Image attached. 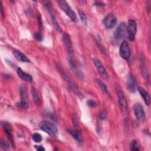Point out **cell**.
<instances>
[{
    "label": "cell",
    "mask_w": 151,
    "mask_h": 151,
    "mask_svg": "<svg viewBox=\"0 0 151 151\" xmlns=\"http://www.w3.org/2000/svg\"><path fill=\"white\" fill-rule=\"evenodd\" d=\"M73 124L74 125V126L76 127H78V122H77V118L76 116H74L73 118Z\"/></svg>",
    "instance_id": "obj_32"
},
{
    "label": "cell",
    "mask_w": 151,
    "mask_h": 151,
    "mask_svg": "<svg viewBox=\"0 0 151 151\" xmlns=\"http://www.w3.org/2000/svg\"><path fill=\"white\" fill-rule=\"evenodd\" d=\"M37 23H38V26L39 28L41 29L42 26V19H41V16L40 14H38L37 15Z\"/></svg>",
    "instance_id": "obj_28"
},
{
    "label": "cell",
    "mask_w": 151,
    "mask_h": 151,
    "mask_svg": "<svg viewBox=\"0 0 151 151\" xmlns=\"http://www.w3.org/2000/svg\"><path fill=\"white\" fill-rule=\"evenodd\" d=\"M2 125L3 127L4 132L8 136V137L9 140H10L13 147H14L15 145H14V137H13V133H12V130L10 124L6 122H2Z\"/></svg>",
    "instance_id": "obj_12"
},
{
    "label": "cell",
    "mask_w": 151,
    "mask_h": 151,
    "mask_svg": "<svg viewBox=\"0 0 151 151\" xmlns=\"http://www.w3.org/2000/svg\"><path fill=\"white\" fill-rule=\"evenodd\" d=\"M63 41L68 55V61H69L70 65L72 68H76V62L74 51L73 49L72 43H71L70 36L68 35V34L64 33L63 34Z\"/></svg>",
    "instance_id": "obj_1"
},
{
    "label": "cell",
    "mask_w": 151,
    "mask_h": 151,
    "mask_svg": "<svg viewBox=\"0 0 151 151\" xmlns=\"http://www.w3.org/2000/svg\"><path fill=\"white\" fill-rule=\"evenodd\" d=\"M141 67H142V73L143 74V76L145 77V79L146 80H148V73H147V71L146 69V63H145V60L143 56H142L141 57Z\"/></svg>",
    "instance_id": "obj_20"
},
{
    "label": "cell",
    "mask_w": 151,
    "mask_h": 151,
    "mask_svg": "<svg viewBox=\"0 0 151 151\" xmlns=\"http://www.w3.org/2000/svg\"><path fill=\"white\" fill-rule=\"evenodd\" d=\"M68 133L70 134L78 142H81L82 141L81 136L79 133V132L77 129H69L67 130Z\"/></svg>",
    "instance_id": "obj_19"
},
{
    "label": "cell",
    "mask_w": 151,
    "mask_h": 151,
    "mask_svg": "<svg viewBox=\"0 0 151 151\" xmlns=\"http://www.w3.org/2000/svg\"><path fill=\"white\" fill-rule=\"evenodd\" d=\"M58 3L60 8L62 9V10L69 17V18L74 22H77L78 21L77 15H76L75 12L73 11V9L71 8V7L69 6L68 4L66 1L63 0L58 1Z\"/></svg>",
    "instance_id": "obj_5"
},
{
    "label": "cell",
    "mask_w": 151,
    "mask_h": 151,
    "mask_svg": "<svg viewBox=\"0 0 151 151\" xmlns=\"http://www.w3.org/2000/svg\"><path fill=\"white\" fill-rule=\"evenodd\" d=\"M129 147H130V150H133V151H138V150H139V147L137 146V142L135 140H132L130 141Z\"/></svg>",
    "instance_id": "obj_24"
},
{
    "label": "cell",
    "mask_w": 151,
    "mask_h": 151,
    "mask_svg": "<svg viewBox=\"0 0 151 151\" xmlns=\"http://www.w3.org/2000/svg\"><path fill=\"white\" fill-rule=\"evenodd\" d=\"M0 143H1V146L2 149H3L4 150H6V149H8L9 148V146L7 144V143L4 139H2V138H1Z\"/></svg>",
    "instance_id": "obj_26"
},
{
    "label": "cell",
    "mask_w": 151,
    "mask_h": 151,
    "mask_svg": "<svg viewBox=\"0 0 151 151\" xmlns=\"http://www.w3.org/2000/svg\"><path fill=\"white\" fill-rule=\"evenodd\" d=\"M97 83L101 89V90L104 93H107V86H106V84L102 80H101L100 79H97Z\"/></svg>",
    "instance_id": "obj_22"
},
{
    "label": "cell",
    "mask_w": 151,
    "mask_h": 151,
    "mask_svg": "<svg viewBox=\"0 0 151 151\" xmlns=\"http://www.w3.org/2000/svg\"><path fill=\"white\" fill-rule=\"evenodd\" d=\"M39 127L41 130L46 132L51 136L57 137L58 136V130L55 125L47 120H43L40 122Z\"/></svg>",
    "instance_id": "obj_2"
},
{
    "label": "cell",
    "mask_w": 151,
    "mask_h": 151,
    "mask_svg": "<svg viewBox=\"0 0 151 151\" xmlns=\"http://www.w3.org/2000/svg\"><path fill=\"white\" fill-rule=\"evenodd\" d=\"M78 12L79 16H80V17L81 18V20L83 25L86 26L87 25V19L86 15L81 10H78Z\"/></svg>",
    "instance_id": "obj_23"
},
{
    "label": "cell",
    "mask_w": 151,
    "mask_h": 151,
    "mask_svg": "<svg viewBox=\"0 0 151 151\" xmlns=\"http://www.w3.org/2000/svg\"><path fill=\"white\" fill-rule=\"evenodd\" d=\"M120 55L124 60H128L130 56V50L129 44L127 41H124L121 44L119 50Z\"/></svg>",
    "instance_id": "obj_9"
},
{
    "label": "cell",
    "mask_w": 151,
    "mask_h": 151,
    "mask_svg": "<svg viewBox=\"0 0 151 151\" xmlns=\"http://www.w3.org/2000/svg\"><path fill=\"white\" fill-rule=\"evenodd\" d=\"M31 94H32V97L35 104L39 105L40 104V98L37 94V93L35 88L33 87L31 88Z\"/></svg>",
    "instance_id": "obj_21"
},
{
    "label": "cell",
    "mask_w": 151,
    "mask_h": 151,
    "mask_svg": "<svg viewBox=\"0 0 151 151\" xmlns=\"http://www.w3.org/2000/svg\"><path fill=\"white\" fill-rule=\"evenodd\" d=\"M99 117L100 120H105L107 117V113L106 111L103 110L100 111L99 114Z\"/></svg>",
    "instance_id": "obj_27"
},
{
    "label": "cell",
    "mask_w": 151,
    "mask_h": 151,
    "mask_svg": "<svg viewBox=\"0 0 151 151\" xmlns=\"http://www.w3.org/2000/svg\"><path fill=\"white\" fill-rule=\"evenodd\" d=\"M93 62H94V64L98 73L100 74L101 77L103 78H104V80H107V78H108L106 68H104V67L103 66L102 63L99 60L96 59V58L93 60Z\"/></svg>",
    "instance_id": "obj_11"
},
{
    "label": "cell",
    "mask_w": 151,
    "mask_h": 151,
    "mask_svg": "<svg viewBox=\"0 0 151 151\" xmlns=\"http://www.w3.org/2000/svg\"><path fill=\"white\" fill-rule=\"evenodd\" d=\"M1 14L3 16H4V13L3 12V7H2V3L1 2Z\"/></svg>",
    "instance_id": "obj_34"
},
{
    "label": "cell",
    "mask_w": 151,
    "mask_h": 151,
    "mask_svg": "<svg viewBox=\"0 0 151 151\" xmlns=\"http://www.w3.org/2000/svg\"><path fill=\"white\" fill-rule=\"evenodd\" d=\"M115 91L118 97V102L122 113H126L128 111V105L123 91L119 84H115Z\"/></svg>",
    "instance_id": "obj_3"
},
{
    "label": "cell",
    "mask_w": 151,
    "mask_h": 151,
    "mask_svg": "<svg viewBox=\"0 0 151 151\" xmlns=\"http://www.w3.org/2000/svg\"><path fill=\"white\" fill-rule=\"evenodd\" d=\"M13 54L15 57V58L19 61L21 62H25L28 63L29 62V60L26 57L25 55H24L23 53H22L21 51L18 50H14L13 51Z\"/></svg>",
    "instance_id": "obj_17"
},
{
    "label": "cell",
    "mask_w": 151,
    "mask_h": 151,
    "mask_svg": "<svg viewBox=\"0 0 151 151\" xmlns=\"http://www.w3.org/2000/svg\"><path fill=\"white\" fill-rule=\"evenodd\" d=\"M60 72L61 73V74L62 75L63 77L64 78V79L67 82V83L68 84L70 88L71 89V90L80 99H83V96L81 94V93L79 89L78 88V87L76 86V85L73 83V81L70 79V78L69 77V76H68V74H67V73H65V71L61 67H60V68H58Z\"/></svg>",
    "instance_id": "obj_4"
},
{
    "label": "cell",
    "mask_w": 151,
    "mask_h": 151,
    "mask_svg": "<svg viewBox=\"0 0 151 151\" xmlns=\"http://www.w3.org/2000/svg\"><path fill=\"white\" fill-rule=\"evenodd\" d=\"M32 140L35 142H36V143H40L42 140L41 135L40 134H39V133H34V134H33V135L32 136Z\"/></svg>",
    "instance_id": "obj_25"
},
{
    "label": "cell",
    "mask_w": 151,
    "mask_h": 151,
    "mask_svg": "<svg viewBox=\"0 0 151 151\" xmlns=\"http://www.w3.org/2000/svg\"><path fill=\"white\" fill-rule=\"evenodd\" d=\"M133 110L136 120L139 122L143 123L146 119V116L143 106L140 103H136L133 106Z\"/></svg>",
    "instance_id": "obj_6"
},
{
    "label": "cell",
    "mask_w": 151,
    "mask_h": 151,
    "mask_svg": "<svg viewBox=\"0 0 151 151\" xmlns=\"http://www.w3.org/2000/svg\"><path fill=\"white\" fill-rule=\"evenodd\" d=\"M138 91L140 96L143 97V100L146 103V104L147 106H149L150 104V97L148 92L145 89H144L141 87H138Z\"/></svg>",
    "instance_id": "obj_15"
},
{
    "label": "cell",
    "mask_w": 151,
    "mask_h": 151,
    "mask_svg": "<svg viewBox=\"0 0 151 151\" xmlns=\"http://www.w3.org/2000/svg\"><path fill=\"white\" fill-rule=\"evenodd\" d=\"M34 38H35V39L37 41H42V34H41V33H40V32H37V33L35 34V35H34Z\"/></svg>",
    "instance_id": "obj_29"
},
{
    "label": "cell",
    "mask_w": 151,
    "mask_h": 151,
    "mask_svg": "<svg viewBox=\"0 0 151 151\" xmlns=\"http://www.w3.org/2000/svg\"><path fill=\"white\" fill-rule=\"evenodd\" d=\"M87 104L88 106H89L90 107H96L97 106L96 103L94 100H87Z\"/></svg>",
    "instance_id": "obj_30"
},
{
    "label": "cell",
    "mask_w": 151,
    "mask_h": 151,
    "mask_svg": "<svg viewBox=\"0 0 151 151\" xmlns=\"http://www.w3.org/2000/svg\"><path fill=\"white\" fill-rule=\"evenodd\" d=\"M127 28L128 37L130 41H133L136 33V24L134 20L130 19Z\"/></svg>",
    "instance_id": "obj_8"
},
{
    "label": "cell",
    "mask_w": 151,
    "mask_h": 151,
    "mask_svg": "<svg viewBox=\"0 0 151 151\" xmlns=\"http://www.w3.org/2000/svg\"><path fill=\"white\" fill-rule=\"evenodd\" d=\"M35 147L37 148V150H39V151H42V150L44 151L45 150L44 147L41 146H35Z\"/></svg>",
    "instance_id": "obj_33"
},
{
    "label": "cell",
    "mask_w": 151,
    "mask_h": 151,
    "mask_svg": "<svg viewBox=\"0 0 151 151\" xmlns=\"http://www.w3.org/2000/svg\"><path fill=\"white\" fill-rule=\"evenodd\" d=\"M127 87L131 92H135L136 90V80L133 74H130L127 80Z\"/></svg>",
    "instance_id": "obj_14"
},
{
    "label": "cell",
    "mask_w": 151,
    "mask_h": 151,
    "mask_svg": "<svg viewBox=\"0 0 151 151\" xmlns=\"http://www.w3.org/2000/svg\"><path fill=\"white\" fill-rule=\"evenodd\" d=\"M94 5L96 6H103L104 5V3H103V2L101 1H96L94 2Z\"/></svg>",
    "instance_id": "obj_31"
},
{
    "label": "cell",
    "mask_w": 151,
    "mask_h": 151,
    "mask_svg": "<svg viewBox=\"0 0 151 151\" xmlns=\"http://www.w3.org/2000/svg\"><path fill=\"white\" fill-rule=\"evenodd\" d=\"M103 22L106 28L111 29L115 26L117 22V18L114 14H109L104 17Z\"/></svg>",
    "instance_id": "obj_10"
},
{
    "label": "cell",
    "mask_w": 151,
    "mask_h": 151,
    "mask_svg": "<svg viewBox=\"0 0 151 151\" xmlns=\"http://www.w3.org/2000/svg\"><path fill=\"white\" fill-rule=\"evenodd\" d=\"M126 26V23L125 22H122L119 24L114 32V37L116 40H120L124 37Z\"/></svg>",
    "instance_id": "obj_7"
},
{
    "label": "cell",
    "mask_w": 151,
    "mask_h": 151,
    "mask_svg": "<svg viewBox=\"0 0 151 151\" xmlns=\"http://www.w3.org/2000/svg\"><path fill=\"white\" fill-rule=\"evenodd\" d=\"M20 96H21V106L22 108H27L28 106V101L27 97V88L24 86L20 87Z\"/></svg>",
    "instance_id": "obj_13"
},
{
    "label": "cell",
    "mask_w": 151,
    "mask_h": 151,
    "mask_svg": "<svg viewBox=\"0 0 151 151\" xmlns=\"http://www.w3.org/2000/svg\"><path fill=\"white\" fill-rule=\"evenodd\" d=\"M48 9V11L50 14V17H51V21L52 22V24L54 25V27H55V28L60 32H62V28L60 26V25L58 24L57 19H56V17L54 15V14H53L52 10H51V8H49V9Z\"/></svg>",
    "instance_id": "obj_18"
},
{
    "label": "cell",
    "mask_w": 151,
    "mask_h": 151,
    "mask_svg": "<svg viewBox=\"0 0 151 151\" xmlns=\"http://www.w3.org/2000/svg\"><path fill=\"white\" fill-rule=\"evenodd\" d=\"M17 74L19 76V77L27 82H31L32 80V77L31 75L28 74V73L24 71L21 68H17Z\"/></svg>",
    "instance_id": "obj_16"
}]
</instances>
